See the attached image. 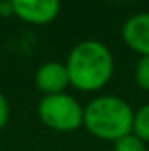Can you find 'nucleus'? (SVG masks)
I'll list each match as a JSON object with an SVG mask.
<instances>
[{"mask_svg": "<svg viewBox=\"0 0 149 151\" xmlns=\"http://www.w3.org/2000/svg\"><path fill=\"white\" fill-rule=\"evenodd\" d=\"M82 125L93 137L114 142L132 134L133 111L130 104L119 97L100 95L84 107Z\"/></svg>", "mask_w": 149, "mask_h": 151, "instance_id": "obj_2", "label": "nucleus"}, {"mask_svg": "<svg viewBox=\"0 0 149 151\" xmlns=\"http://www.w3.org/2000/svg\"><path fill=\"white\" fill-rule=\"evenodd\" d=\"M9 2L12 7V14L30 25L53 23L58 18L62 7L60 0H9Z\"/></svg>", "mask_w": 149, "mask_h": 151, "instance_id": "obj_4", "label": "nucleus"}, {"mask_svg": "<svg viewBox=\"0 0 149 151\" xmlns=\"http://www.w3.org/2000/svg\"><path fill=\"white\" fill-rule=\"evenodd\" d=\"M2 2H9V0H0V4H2Z\"/></svg>", "mask_w": 149, "mask_h": 151, "instance_id": "obj_11", "label": "nucleus"}, {"mask_svg": "<svg viewBox=\"0 0 149 151\" xmlns=\"http://www.w3.org/2000/svg\"><path fill=\"white\" fill-rule=\"evenodd\" d=\"M65 67L70 86L81 91H97L111 81L114 56L105 44L98 40H82L69 53Z\"/></svg>", "mask_w": 149, "mask_h": 151, "instance_id": "obj_1", "label": "nucleus"}, {"mask_svg": "<svg viewBox=\"0 0 149 151\" xmlns=\"http://www.w3.org/2000/svg\"><path fill=\"white\" fill-rule=\"evenodd\" d=\"M39 119L51 130L74 132L82 125L84 107L69 93L44 95L37 107Z\"/></svg>", "mask_w": 149, "mask_h": 151, "instance_id": "obj_3", "label": "nucleus"}, {"mask_svg": "<svg viewBox=\"0 0 149 151\" xmlns=\"http://www.w3.org/2000/svg\"><path fill=\"white\" fill-rule=\"evenodd\" d=\"M135 83L140 90L149 91V56H140L135 65Z\"/></svg>", "mask_w": 149, "mask_h": 151, "instance_id": "obj_9", "label": "nucleus"}, {"mask_svg": "<svg viewBox=\"0 0 149 151\" xmlns=\"http://www.w3.org/2000/svg\"><path fill=\"white\" fill-rule=\"evenodd\" d=\"M70 79L65 63L60 62H46L35 72V86L44 95H56L65 93L69 88Z\"/></svg>", "mask_w": 149, "mask_h": 151, "instance_id": "obj_6", "label": "nucleus"}, {"mask_svg": "<svg viewBox=\"0 0 149 151\" xmlns=\"http://www.w3.org/2000/svg\"><path fill=\"white\" fill-rule=\"evenodd\" d=\"M9 114H11L9 102H7V99L0 93V130L7 125V121H9Z\"/></svg>", "mask_w": 149, "mask_h": 151, "instance_id": "obj_10", "label": "nucleus"}, {"mask_svg": "<svg viewBox=\"0 0 149 151\" xmlns=\"http://www.w3.org/2000/svg\"><path fill=\"white\" fill-rule=\"evenodd\" d=\"M121 35L132 51L140 56H149V12L130 16L121 28Z\"/></svg>", "mask_w": 149, "mask_h": 151, "instance_id": "obj_5", "label": "nucleus"}, {"mask_svg": "<svg viewBox=\"0 0 149 151\" xmlns=\"http://www.w3.org/2000/svg\"><path fill=\"white\" fill-rule=\"evenodd\" d=\"M112 151H148V148H146V142L140 141L135 134H128L114 141Z\"/></svg>", "mask_w": 149, "mask_h": 151, "instance_id": "obj_8", "label": "nucleus"}, {"mask_svg": "<svg viewBox=\"0 0 149 151\" xmlns=\"http://www.w3.org/2000/svg\"><path fill=\"white\" fill-rule=\"evenodd\" d=\"M132 134H135L140 141L149 142V104H144L137 113H133Z\"/></svg>", "mask_w": 149, "mask_h": 151, "instance_id": "obj_7", "label": "nucleus"}]
</instances>
